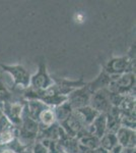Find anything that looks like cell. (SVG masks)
<instances>
[{"label":"cell","instance_id":"cell-1","mask_svg":"<svg viewBox=\"0 0 136 153\" xmlns=\"http://www.w3.org/2000/svg\"><path fill=\"white\" fill-rule=\"evenodd\" d=\"M135 44L131 46L130 50L124 56H118L109 59L105 65H103L102 70L111 76H121L126 73L135 74Z\"/></svg>","mask_w":136,"mask_h":153},{"label":"cell","instance_id":"cell-2","mask_svg":"<svg viewBox=\"0 0 136 153\" xmlns=\"http://www.w3.org/2000/svg\"><path fill=\"white\" fill-rule=\"evenodd\" d=\"M0 68L3 73H6L10 76L12 81L11 90L14 91L15 89H24L29 87V81H31V74L29 73L24 66L21 65H8L4 63H0Z\"/></svg>","mask_w":136,"mask_h":153},{"label":"cell","instance_id":"cell-3","mask_svg":"<svg viewBox=\"0 0 136 153\" xmlns=\"http://www.w3.org/2000/svg\"><path fill=\"white\" fill-rule=\"evenodd\" d=\"M135 74L126 73L115 78L109 85L107 90L111 93L121 95H133L135 96Z\"/></svg>","mask_w":136,"mask_h":153},{"label":"cell","instance_id":"cell-4","mask_svg":"<svg viewBox=\"0 0 136 153\" xmlns=\"http://www.w3.org/2000/svg\"><path fill=\"white\" fill-rule=\"evenodd\" d=\"M53 84V78L49 75L46 60L42 56L38 62V71L35 75L31 76L29 88L35 89V90H46V89L50 88Z\"/></svg>","mask_w":136,"mask_h":153},{"label":"cell","instance_id":"cell-5","mask_svg":"<svg viewBox=\"0 0 136 153\" xmlns=\"http://www.w3.org/2000/svg\"><path fill=\"white\" fill-rule=\"evenodd\" d=\"M3 115L13 126L18 127L21 123L23 113L24 109V99H15L11 102L4 103L0 107Z\"/></svg>","mask_w":136,"mask_h":153},{"label":"cell","instance_id":"cell-6","mask_svg":"<svg viewBox=\"0 0 136 153\" xmlns=\"http://www.w3.org/2000/svg\"><path fill=\"white\" fill-rule=\"evenodd\" d=\"M93 93L90 92V90L88 89L87 83L85 84L83 87H80L76 90H74L73 92H71L70 94L67 96V102L70 104L72 107L73 111L79 108L85 107L88 106L90 100V96Z\"/></svg>","mask_w":136,"mask_h":153},{"label":"cell","instance_id":"cell-7","mask_svg":"<svg viewBox=\"0 0 136 153\" xmlns=\"http://www.w3.org/2000/svg\"><path fill=\"white\" fill-rule=\"evenodd\" d=\"M54 84L53 88L55 90V92L59 95L62 96H67L70 94L71 92H73L76 89L83 87L85 85L86 82L83 80V76H80L78 80H68V79H57L53 78Z\"/></svg>","mask_w":136,"mask_h":153},{"label":"cell","instance_id":"cell-8","mask_svg":"<svg viewBox=\"0 0 136 153\" xmlns=\"http://www.w3.org/2000/svg\"><path fill=\"white\" fill-rule=\"evenodd\" d=\"M91 108L98 111L99 113H107L112 108L110 102V96L107 89L99 90L93 92L90 96V104Z\"/></svg>","mask_w":136,"mask_h":153},{"label":"cell","instance_id":"cell-9","mask_svg":"<svg viewBox=\"0 0 136 153\" xmlns=\"http://www.w3.org/2000/svg\"><path fill=\"white\" fill-rule=\"evenodd\" d=\"M17 136V127L13 126L7 118L2 115L0 117V148L5 147L11 143Z\"/></svg>","mask_w":136,"mask_h":153},{"label":"cell","instance_id":"cell-10","mask_svg":"<svg viewBox=\"0 0 136 153\" xmlns=\"http://www.w3.org/2000/svg\"><path fill=\"white\" fill-rule=\"evenodd\" d=\"M117 136L118 145L130 149H135L136 146V132L134 130H130L127 128L121 127L118 132L116 133Z\"/></svg>","mask_w":136,"mask_h":153},{"label":"cell","instance_id":"cell-11","mask_svg":"<svg viewBox=\"0 0 136 153\" xmlns=\"http://www.w3.org/2000/svg\"><path fill=\"white\" fill-rule=\"evenodd\" d=\"M59 126L62 128V130L65 132L66 135L69 136V137H74V138H76V136L85 129V127L81 124L79 118L74 114V112L65 122H63L62 124H60Z\"/></svg>","mask_w":136,"mask_h":153},{"label":"cell","instance_id":"cell-12","mask_svg":"<svg viewBox=\"0 0 136 153\" xmlns=\"http://www.w3.org/2000/svg\"><path fill=\"white\" fill-rule=\"evenodd\" d=\"M117 76L109 75L108 73H106L105 71L102 70L101 73L96 76V78L95 80L87 83L88 89L90 90L91 93L96 92V91H99V90H103V89H108L111 82H112L115 78H117Z\"/></svg>","mask_w":136,"mask_h":153},{"label":"cell","instance_id":"cell-13","mask_svg":"<svg viewBox=\"0 0 136 153\" xmlns=\"http://www.w3.org/2000/svg\"><path fill=\"white\" fill-rule=\"evenodd\" d=\"M85 131L87 134L93 135L100 139L106 133V114L99 113V115L95 118L93 123L85 128Z\"/></svg>","mask_w":136,"mask_h":153},{"label":"cell","instance_id":"cell-14","mask_svg":"<svg viewBox=\"0 0 136 153\" xmlns=\"http://www.w3.org/2000/svg\"><path fill=\"white\" fill-rule=\"evenodd\" d=\"M120 128V110L112 107L106 113V133L116 134Z\"/></svg>","mask_w":136,"mask_h":153},{"label":"cell","instance_id":"cell-15","mask_svg":"<svg viewBox=\"0 0 136 153\" xmlns=\"http://www.w3.org/2000/svg\"><path fill=\"white\" fill-rule=\"evenodd\" d=\"M76 139L79 144L80 150H93L100 147V139L93 135H90L83 129L76 136Z\"/></svg>","mask_w":136,"mask_h":153},{"label":"cell","instance_id":"cell-16","mask_svg":"<svg viewBox=\"0 0 136 153\" xmlns=\"http://www.w3.org/2000/svg\"><path fill=\"white\" fill-rule=\"evenodd\" d=\"M48 107L49 106L45 105L41 101L24 100V110H26V114L31 118H33L34 120H36V122H38L39 117L41 115V113Z\"/></svg>","mask_w":136,"mask_h":153},{"label":"cell","instance_id":"cell-17","mask_svg":"<svg viewBox=\"0 0 136 153\" xmlns=\"http://www.w3.org/2000/svg\"><path fill=\"white\" fill-rule=\"evenodd\" d=\"M73 112L76 117L79 118L81 124L83 125L85 128H86L87 126H90L91 123L95 120V118L99 115V112L96 111L93 108H91L90 105L85 106V107H82V108H79V109L74 110Z\"/></svg>","mask_w":136,"mask_h":153},{"label":"cell","instance_id":"cell-18","mask_svg":"<svg viewBox=\"0 0 136 153\" xmlns=\"http://www.w3.org/2000/svg\"><path fill=\"white\" fill-rule=\"evenodd\" d=\"M16 91H11L6 85L5 82L0 78V107L7 102H11V101L15 99H23L19 95H16Z\"/></svg>","mask_w":136,"mask_h":153},{"label":"cell","instance_id":"cell-19","mask_svg":"<svg viewBox=\"0 0 136 153\" xmlns=\"http://www.w3.org/2000/svg\"><path fill=\"white\" fill-rule=\"evenodd\" d=\"M53 110H54V113H55L56 122H57V124H59V125L62 124L63 122H65V120L73 113L72 107H71L67 101H65L62 104L54 107Z\"/></svg>","mask_w":136,"mask_h":153},{"label":"cell","instance_id":"cell-20","mask_svg":"<svg viewBox=\"0 0 136 153\" xmlns=\"http://www.w3.org/2000/svg\"><path fill=\"white\" fill-rule=\"evenodd\" d=\"M56 118H55V113H54L53 108L48 107L41 113V115L39 117L38 124L40 126V130L46 129V128L50 127V126L56 124Z\"/></svg>","mask_w":136,"mask_h":153},{"label":"cell","instance_id":"cell-21","mask_svg":"<svg viewBox=\"0 0 136 153\" xmlns=\"http://www.w3.org/2000/svg\"><path fill=\"white\" fill-rule=\"evenodd\" d=\"M118 145L117 136L116 134H111V133H105L103 137L100 138V147L104 148L105 150L111 152L112 150Z\"/></svg>","mask_w":136,"mask_h":153},{"label":"cell","instance_id":"cell-22","mask_svg":"<svg viewBox=\"0 0 136 153\" xmlns=\"http://www.w3.org/2000/svg\"><path fill=\"white\" fill-rule=\"evenodd\" d=\"M120 125L122 128L134 130L136 128V112H120Z\"/></svg>","mask_w":136,"mask_h":153},{"label":"cell","instance_id":"cell-23","mask_svg":"<svg viewBox=\"0 0 136 153\" xmlns=\"http://www.w3.org/2000/svg\"><path fill=\"white\" fill-rule=\"evenodd\" d=\"M136 107V100L135 96L133 95H125L123 98L122 102H121L120 106L118 107V109L120 110V112H131L135 111Z\"/></svg>","mask_w":136,"mask_h":153},{"label":"cell","instance_id":"cell-24","mask_svg":"<svg viewBox=\"0 0 136 153\" xmlns=\"http://www.w3.org/2000/svg\"><path fill=\"white\" fill-rule=\"evenodd\" d=\"M31 150L32 153H49L48 149L40 141H38V140H36V142L32 145Z\"/></svg>","mask_w":136,"mask_h":153},{"label":"cell","instance_id":"cell-25","mask_svg":"<svg viewBox=\"0 0 136 153\" xmlns=\"http://www.w3.org/2000/svg\"><path fill=\"white\" fill-rule=\"evenodd\" d=\"M111 152L112 153H135V149H130V148H126V147L120 146V145H117Z\"/></svg>","mask_w":136,"mask_h":153},{"label":"cell","instance_id":"cell-26","mask_svg":"<svg viewBox=\"0 0 136 153\" xmlns=\"http://www.w3.org/2000/svg\"><path fill=\"white\" fill-rule=\"evenodd\" d=\"M0 153H15L10 149H7V148H0Z\"/></svg>","mask_w":136,"mask_h":153},{"label":"cell","instance_id":"cell-27","mask_svg":"<svg viewBox=\"0 0 136 153\" xmlns=\"http://www.w3.org/2000/svg\"><path fill=\"white\" fill-rule=\"evenodd\" d=\"M79 153H82V152H81V151H80V152H79Z\"/></svg>","mask_w":136,"mask_h":153}]
</instances>
